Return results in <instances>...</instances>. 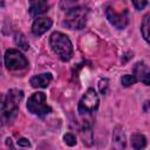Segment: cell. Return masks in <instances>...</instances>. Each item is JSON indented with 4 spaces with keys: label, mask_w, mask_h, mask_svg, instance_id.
Masks as SVG:
<instances>
[{
    "label": "cell",
    "mask_w": 150,
    "mask_h": 150,
    "mask_svg": "<svg viewBox=\"0 0 150 150\" xmlns=\"http://www.w3.org/2000/svg\"><path fill=\"white\" fill-rule=\"evenodd\" d=\"M49 45L53 49V52L59 56L62 61H69L73 56V43L69 40V38L61 33V32H54L49 38Z\"/></svg>",
    "instance_id": "obj_1"
},
{
    "label": "cell",
    "mask_w": 150,
    "mask_h": 150,
    "mask_svg": "<svg viewBox=\"0 0 150 150\" xmlns=\"http://www.w3.org/2000/svg\"><path fill=\"white\" fill-rule=\"evenodd\" d=\"M23 97V91L19 89H11L4 98L1 107V117L4 122H11L16 117L19 103Z\"/></svg>",
    "instance_id": "obj_2"
},
{
    "label": "cell",
    "mask_w": 150,
    "mask_h": 150,
    "mask_svg": "<svg viewBox=\"0 0 150 150\" xmlns=\"http://www.w3.org/2000/svg\"><path fill=\"white\" fill-rule=\"evenodd\" d=\"M88 11L83 7H71L67 11L62 25L69 29H82L87 22Z\"/></svg>",
    "instance_id": "obj_3"
},
{
    "label": "cell",
    "mask_w": 150,
    "mask_h": 150,
    "mask_svg": "<svg viewBox=\"0 0 150 150\" xmlns=\"http://www.w3.org/2000/svg\"><path fill=\"white\" fill-rule=\"evenodd\" d=\"M27 109L29 112L38 115V116H45L52 111V108L47 104L46 95L42 91L34 93L27 101Z\"/></svg>",
    "instance_id": "obj_4"
},
{
    "label": "cell",
    "mask_w": 150,
    "mask_h": 150,
    "mask_svg": "<svg viewBox=\"0 0 150 150\" xmlns=\"http://www.w3.org/2000/svg\"><path fill=\"white\" fill-rule=\"evenodd\" d=\"M98 104H100L98 95L93 88H89L87 89V91L83 94V96L79 102V112L81 115L91 114L98 108Z\"/></svg>",
    "instance_id": "obj_5"
},
{
    "label": "cell",
    "mask_w": 150,
    "mask_h": 150,
    "mask_svg": "<svg viewBox=\"0 0 150 150\" xmlns=\"http://www.w3.org/2000/svg\"><path fill=\"white\" fill-rule=\"evenodd\" d=\"M5 64L9 70H21L27 68L26 56L18 49H7L5 53Z\"/></svg>",
    "instance_id": "obj_6"
},
{
    "label": "cell",
    "mask_w": 150,
    "mask_h": 150,
    "mask_svg": "<svg viewBox=\"0 0 150 150\" xmlns=\"http://www.w3.org/2000/svg\"><path fill=\"white\" fill-rule=\"evenodd\" d=\"M105 16L108 21L117 29H124L129 23V13L127 9L117 12L114 7L108 6L105 8Z\"/></svg>",
    "instance_id": "obj_7"
},
{
    "label": "cell",
    "mask_w": 150,
    "mask_h": 150,
    "mask_svg": "<svg viewBox=\"0 0 150 150\" xmlns=\"http://www.w3.org/2000/svg\"><path fill=\"white\" fill-rule=\"evenodd\" d=\"M127 144V137L122 129V127H116L112 131L111 137V148L112 150H124Z\"/></svg>",
    "instance_id": "obj_8"
},
{
    "label": "cell",
    "mask_w": 150,
    "mask_h": 150,
    "mask_svg": "<svg viewBox=\"0 0 150 150\" xmlns=\"http://www.w3.org/2000/svg\"><path fill=\"white\" fill-rule=\"evenodd\" d=\"M132 75L135 76V79L137 81H141L144 84L149 86V83H150V73H149L148 66L143 61L137 62L134 66V74Z\"/></svg>",
    "instance_id": "obj_9"
},
{
    "label": "cell",
    "mask_w": 150,
    "mask_h": 150,
    "mask_svg": "<svg viewBox=\"0 0 150 150\" xmlns=\"http://www.w3.org/2000/svg\"><path fill=\"white\" fill-rule=\"evenodd\" d=\"M53 25L52 19L49 18H36L32 25V32L34 35H42L46 33Z\"/></svg>",
    "instance_id": "obj_10"
},
{
    "label": "cell",
    "mask_w": 150,
    "mask_h": 150,
    "mask_svg": "<svg viewBox=\"0 0 150 150\" xmlns=\"http://www.w3.org/2000/svg\"><path fill=\"white\" fill-rule=\"evenodd\" d=\"M52 80H53V76L50 73H43V74L34 75L29 82L33 88H47L52 82Z\"/></svg>",
    "instance_id": "obj_11"
},
{
    "label": "cell",
    "mask_w": 150,
    "mask_h": 150,
    "mask_svg": "<svg viewBox=\"0 0 150 150\" xmlns=\"http://www.w3.org/2000/svg\"><path fill=\"white\" fill-rule=\"evenodd\" d=\"M48 8H49V5L46 1H33L30 4V7L28 11L32 16H36V15L46 13L48 11Z\"/></svg>",
    "instance_id": "obj_12"
},
{
    "label": "cell",
    "mask_w": 150,
    "mask_h": 150,
    "mask_svg": "<svg viewBox=\"0 0 150 150\" xmlns=\"http://www.w3.org/2000/svg\"><path fill=\"white\" fill-rule=\"evenodd\" d=\"M81 137H82V141H83V144L87 145V146H90L93 144V131H91V127L89 123H86L81 130Z\"/></svg>",
    "instance_id": "obj_13"
},
{
    "label": "cell",
    "mask_w": 150,
    "mask_h": 150,
    "mask_svg": "<svg viewBox=\"0 0 150 150\" xmlns=\"http://www.w3.org/2000/svg\"><path fill=\"white\" fill-rule=\"evenodd\" d=\"M131 145H132V148L135 150H142V149H144L145 145H146V138H145V136L142 135V134H138V132L134 134L131 136Z\"/></svg>",
    "instance_id": "obj_14"
},
{
    "label": "cell",
    "mask_w": 150,
    "mask_h": 150,
    "mask_svg": "<svg viewBox=\"0 0 150 150\" xmlns=\"http://www.w3.org/2000/svg\"><path fill=\"white\" fill-rule=\"evenodd\" d=\"M14 41H15V45H16L20 49H22V50H28L29 43H28L27 38H26L22 33H16V34H15V38H14Z\"/></svg>",
    "instance_id": "obj_15"
},
{
    "label": "cell",
    "mask_w": 150,
    "mask_h": 150,
    "mask_svg": "<svg viewBox=\"0 0 150 150\" xmlns=\"http://www.w3.org/2000/svg\"><path fill=\"white\" fill-rule=\"evenodd\" d=\"M149 18H150V15L146 14L143 18V21H142V25H141V33H142V35H143V38L146 42L149 41V27H150Z\"/></svg>",
    "instance_id": "obj_16"
},
{
    "label": "cell",
    "mask_w": 150,
    "mask_h": 150,
    "mask_svg": "<svg viewBox=\"0 0 150 150\" xmlns=\"http://www.w3.org/2000/svg\"><path fill=\"white\" fill-rule=\"evenodd\" d=\"M137 82V80L135 79L134 75H130V74H125L121 77V83L123 87H130L132 84H135Z\"/></svg>",
    "instance_id": "obj_17"
},
{
    "label": "cell",
    "mask_w": 150,
    "mask_h": 150,
    "mask_svg": "<svg viewBox=\"0 0 150 150\" xmlns=\"http://www.w3.org/2000/svg\"><path fill=\"white\" fill-rule=\"evenodd\" d=\"M63 141H64V143H66L67 145H69V146H74V145L76 144V138H75V136H74L73 134H70V132H68V134H66V135L63 136Z\"/></svg>",
    "instance_id": "obj_18"
},
{
    "label": "cell",
    "mask_w": 150,
    "mask_h": 150,
    "mask_svg": "<svg viewBox=\"0 0 150 150\" xmlns=\"http://www.w3.org/2000/svg\"><path fill=\"white\" fill-rule=\"evenodd\" d=\"M108 80L107 79H102L98 83V88H100V91L101 94H105L107 93V88H108Z\"/></svg>",
    "instance_id": "obj_19"
},
{
    "label": "cell",
    "mask_w": 150,
    "mask_h": 150,
    "mask_svg": "<svg viewBox=\"0 0 150 150\" xmlns=\"http://www.w3.org/2000/svg\"><path fill=\"white\" fill-rule=\"evenodd\" d=\"M18 145L19 146H23V148H29L30 146V143H29V141L27 138L21 137V138L18 139Z\"/></svg>",
    "instance_id": "obj_20"
},
{
    "label": "cell",
    "mask_w": 150,
    "mask_h": 150,
    "mask_svg": "<svg viewBox=\"0 0 150 150\" xmlns=\"http://www.w3.org/2000/svg\"><path fill=\"white\" fill-rule=\"evenodd\" d=\"M132 5L135 6V8H136V9L141 11V9H143V8L148 5V1H134V2H132Z\"/></svg>",
    "instance_id": "obj_21"
},
{
    "label": "cell",
    "mask_w": 150,
    "mask_h": 150,
    "mask_svg": "<svg viewBox=\"0 0 150 150\" xmlns=\"http://www.w3.org/2000/svg\"><path fill=\"white\" fill-rule=\"evenodd\" d=\"M0 64H1V60H0Z\"/></svg>",
    "instance_id": "obj_22"
}]
</instances>
